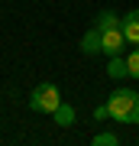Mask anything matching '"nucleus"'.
I'll return each instance as SVG.
<instances>
[{
  "label": "nucleus",
  "instance_id": "nucleus-1",
  "mask_svg": "<svg viewBox=\"0 0 139 146\" xmlns=\"http://www.w3.org/2000/svg\"><path fill=\"white\" fill-rule=\"evenodd\" d=\"M107 110H110L113 120H120V123H139V91L117 88L107 98Z\"/></svg>",
  "mask_w": 139,
  "mask_h": 146
},
{
  "label": "nucleus",
  "instance_id": "nucleus-2",
  "mask_svg": "<svg viewBox=\"0 0 139 146\" xmlns=\"http://www.w3.org/2000/svg\"><path fill=\"white\" fill-rule=\"evenodd\" d=\"M58 104H62V94H58V88L49 84V81L39 84V88L29 94V107L36 110V114H55Z\"/></svg>",
  "mask_w": 139,
  "mask_h": 146
},
{
  "label": "nucleus",
  "instance_id": "nucleus-3",
  "mask_svg": "<svg viewBox=\"0 0 139 146\" xmlns=\"http://www.w3.org/2000/svg\"><path fill=\"white\" fill-rule=\"evenodd\" d=\"M100 39H103V55H123V49H126V36H123V26H110V29H103L100 33Z\"/></svg>",
  "mask_w": 139,
  "mask_h": 146
},
{
  "label": "nucleus",
  "instance_id": "nucleus-4",
  "mask_svg": "<svg viewBox=\"0 0 139 146\" xmlns=\"http://www.w3.org/2000/svg\"><path fill=\"white\" fill-rule=\"evenodd\" d=\"M120 26H123L126 42H139V10H129L126 16H120Z\"/></svg>",
  "mask_w": 139,
  "mask_h": 146
},
{
  "label": "nucleus",
  "instance_id": "nucleus-5",
  "mask_svg": "<svg viewBox=\"0 0 139 146\" xmlns=\"http://www.w3.org/2000/svg\"><path fill=\"white\" fill-rule=\"evenodd\" d=\"M81 52H84V55H97V52H103V39H100V29H97V26L84 33V39H81Z\"/></svg>",
  "mask_w": 139,
  "mask_h": 146
},
{
  "label": "nucleus",
  "instance_id": "nucleus-6",
  "mask_svg": "<svg viewBox=\"0 0 139 146\" xmlns=\"http://www.w3.org/2000/svg\"><path fill=\"white\" fill-rule=\"evenodd\" d=\"M52 117H55V123H58V127H71V123H74V107L62 101V104H58V110H55Z\"/></svg>",
  "mask_w": 139,
  "mask_h": 146
},
{
  "label": "nucleus",
  "instance_id": "nucleus-7",
  "mask_svg": "<svg viewBox=\"0 0 139 146\" xmlns=\"http://www.w3.org/2000/svg\"><path fill=\"white\" fill-rule=\"evenodd\" d=\"M107 75H110V78H126V58L123 55H113V58H110V65H107Z\"/></svg>",
  "mask_w": 139,
  "mask_h": 146
},
{
  "label": "nucleus",
  "instance_id": "nucleus-8",
  "mask_svg": "<svg viewBox=\"0 0 139 146\" xmlns=\"http://www.w3.org/2000/svg\"><path fill=\"white\" fill-rule=\"evenodd\" d=\"M94 26L103 33V29H110V26H120V16H117L113 10H103V13L97 16V23H94Z\"/></svg>",
  "mask_w": 139,
  "mask_h": 146
},
{
  "label": "nucleus",
  "instance_id": "nucleus-9",
  "mask_svg": "<svg viewBox=\"0 0 139 146\" xmlns=\"http://www.w3.org/2000/svg\"><path fill=\"white\" fill-rule=\"evenodd\" d=\"M126 72H129V78H139V42H136V49L126 55Z\"/></svg>",
  "mask_w": 139,
  "mask_h": 146
},
{
  "label": "nucleus",
  "instance_id": "nucleus-10",
  "mask_svg": "<svg viewBox=\"0 0 139 146\" xmlns=\"http://www.w3.org/2000/svg\"><path fill=\"white\" fill-rule=\"evenodd\" d=\"M117 143H120L117 133H97L94 136V146H117Z\"/></svg>",
  "mask_w": 139,
  "mask_h": 146
},
{
  "label": "nucleus",
  "instance_id": "nucleus-11",
  "mask_svg": "<svg viewBox=\"0 0 139 146\" xmlns=\"http://www.w3.org/2000/svg\"><path fill=\"white\" fill-rule=\"evenodd\" d=\"M94 117H97V120H107V117H110V110H107V104H100L97 110H94Z\"/></svg>",
  "mask_w": 139,
  "mask_h": 146
}]
</instances>
